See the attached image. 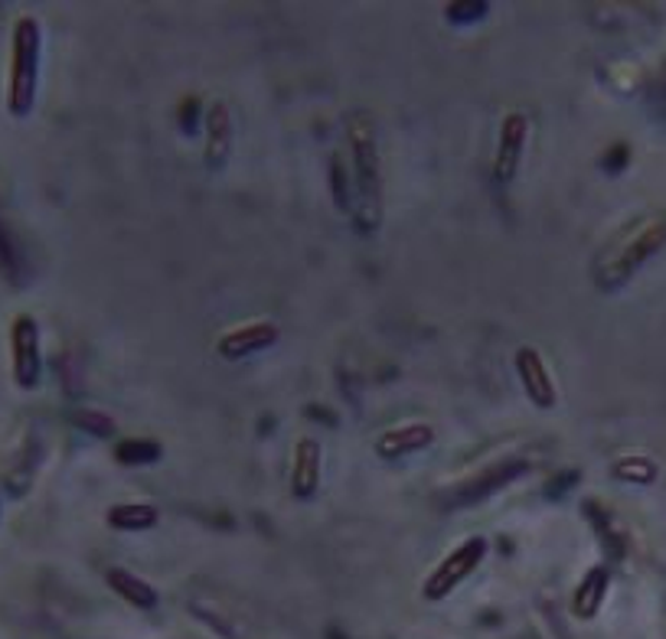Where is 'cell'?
<instances>
[{
    "label": "cell",
    "mask_w": 666,
    "mask_h": 639,
    "mask_svg": "<svg viewBox=\"0 0 666 639\" xmlns=\"http://www.w3.org/2000/svg\"><path fill=\"white\" fill-rule=\"evenodd\" d=\"M490 554V541L483 535H470L461 545H454L425 577L422 584V597L428 603H441L448 600L467 577H474V571L483 564V558Z\"/></svg>",
    "instance_id": "obj_4"
},
{
    "label": "cell",
    "mask_w": 666,
    "mask_h": 639,
    "mask_svg": "<svg viewBox=\"0 0 666 639\" xmlns=\"http://www.w3.org/2000/svg\"><path fill=\"white\" fill-rule=\"evenodd\" d=\"M161 457H164V447L154 437H125L115 447V460L125 467H144V463H154Z\"/></svg>",
    "instance_id": "obj_16"
},
{
    "label": "cell",
    "mask_w": 666,
    "mask_h": 639,
    "mask_svg": "<svg viewBox=\"0 0 666 639\" xmlns=\"http://www.w3.org/2000/svg\"><path fill=\"white\" fill-rule=\"evenodd\" d=\"M105 522H109V528H115V532H151L158 522H161V509L154 506V502H141V499H135V502H115L109 512H105Z\"/></svg>",
    "instance_id": "obj_15"
},
{
    "label": "cell",
    "mask_w": 666,
    "mask_h": 639,
    "mask_svg": "<svg viewBox=\"0 0 666 639\" xmlns=\"http://www.w3.org/2000/svg\"><path fill=\"white\" fill-rule=\"evenodd\" d=\"M435 427L428 421H405V424H395L389 431H382L376 437V457L379 460H402V457H412V453H422L435 444Z\"/></svg>",
    "instance_id": "obj_9"
},
{
    "label": "cell",
    "mask_w": 666,
    "mask_h": 639,
    "mask_svg": "<svg viewBox=\"0 0 666 639\" xmlns=\"http://www.w3.org/2000/svg\"><path fill=\"white\" fill-rule=\"evenodd\" d=\"M347 200L356 235H376L382 226V151L366 112L347 115Z\"/></svg>",
    "instance_id": "obj_1"
},
{
    "label": "cell",
    "mask_w": 666,
    "mask_h": 639,
    "mask_svg": "<svg viewBox=\"0 0 666 639\" xmlns=\"http://www.w3.org/2000/svg\"><path fill=\"white\" fill-rule=\"evenodd\" d=\"M40 63H43V30L37 17H21L14 27L11 50V82H8V108L14 118H27L37 105L40 92Z\"/></svg>",
    "instance_id": "obj_3"
},
{
    "label": "cell",
    "mask_w": 666,
    "mask_h": 639,
    "mask_svg": "<svg viewBox=\"0 0 666 639\" xmlns=\"http://www.w3.org/2000/svg\"><path fill=\"white\" fill-rule=\"evenodd\" d=\"M73 424L83 427V431H89L92 437H112V434L118 431L115 421H112V414L96 411V408H83V411H76V414H73Z\"/></svg>",
    "instance_id": "obj_18"
},
{
    "label": "cell",
    "mask_w": 666,
    "mask_h": 639,
    "mask_svg": "<svg viewBox=\"0 0 666 639\" xmlns=\"http://www.w3.org/2000/svg\"><path fill=\"white\" fill-rule=\"evenodd\" d=\"M233 141H236L233 112L223 102H213L203 115V157L210 170L226 167V161L233 157Z\"/></svg>",
    "instance_id": "obj_10"
},
{
    "label": "cell",
    "mask_w": 666,
    "mask_h": 639,
    "mask_svg": "<svg viewBox=\"0 0 666 639\" xmlns=\"http://www.w3.org/2000/svg\"><path fill=\"white\" fill-rule=\"evenodd\" d=\"M607 590H611V571L604 564H594L585 571V577L578 580L575 593H571V613L578 619H594L607 600Z\"/></svg>",
    "instance_id": "obj_13"
},
{
    "label": "cell",
    "mask_w": 666,
    "mask_h": 639,
    "mask_svg": "<svg viewBox=\"0 0 666 639\" xmlns=\"http://www.w3.org/2000/svg\"><path fill=\"white\" fill-rule=\"evenodd\" d=\"M513 369H516L523 395L536 408L552 411L558 405V385H555L552 372H549V362L542 359V353L536 346H519L516 356H513Z\"/></svg>",
    "instance_id": "obj_7"
},
{
    "label": "cell",
    "mask_w": 666,
    "mask_h": 639,
    "mask_svg": "<svg viewBox=\"0 0 666 639\" xmlns=\"http://www.w3.org/2000/svg\"><path fill=\"white\" fill-rule=\"evenodd\" d=\"M666 245V216L646 219L637 229H630L627 235H620L604 258L594 268V281L601 291H617L624 287L659 248Z\"/></svg>",
    "instance_id": "obj_2"
},
{
    "label": "cell",
    "mask_w": 666,
    "mask_h": 639,
    "mask_svg": "<svg viewBox=\"0 0 666 639\" xmlns=\"http://www.w3.org/2000/svg\"><path fill=\"white\" fill-rule=\"evenodd\" d=\"M17 268H21V255H17V248H14V242H11L4 222H0V271H4L11 281H21Z\"/></svg>",
    "instance_id": "obj_20"
},
{
    "label": "cell",
    "mask_w": 666,
    "mask_h": 639,
    "mask_svg": "<svg viewBox=\"0 0 666 639\" xmlns=\"http://www.w3.org/2000/svg\"><path fill=\"white\" fill-rule=\"evenodd\" d=\"M105 584L135 610H158L161 606V593L158 587H151L141 574L128 571V567H109L105 571Z\"/></svg>",
    "instance_id": "obj_14"
},
{
    "label": "cell",
    "mask_w": 666,
    "mask_h": 639,
    "mask_svg": "<svg viewBox=\"0 0 666 639\" xmlns=\"http://www.w3.org/2000/svg\"><path fill=\"white\" fill-rule=\"evenodd\" d=\"M526 144H529V118L523 112H510L500 122L497 131V148H493V161H490V180L500 190H510L519 177L523 157H526Z\"/></svg>",
    "instance_id": "obj_5"
},
{
    "label": "cell",
    "mask_w": 666,
    "mask_h": 639,
    "mask_svg": "<svg viewBox=\"0 0 666 639\" xmlns=\"http://www.w3.org/2000/svg\"><path fill=\"white\" fill-rule=\"evenodd\" d=\"M611 473H614V480H620V483H633V486H650V483L656 480L659 467H656V463H653L650 457L630 453V457H620V460H614Z\"/></svg>",
    "instance_id": "obj_17"
},
{
    "label": "cell",
    "mask_w": 666,
    "mask_h": 639,
    "mask_svg": "<svg viewBox=\"0 0 666 639\" xmlns=\"http://www.w3.org/2000/svg\"><path fill=\"white\" fill-rule=\"evenodd\" d=\"M11 359L14 382L30 392L43 379V349H40V323L30 314H21L11 327Z\"/></svg>",
    "instance_id": "obj_6"
},
{
    "label": "cell",
    "mask_w": 666,
    "mask_h": 639,
    "mask_svg": "<svg viewBox=\"0 0 666 639\" xmlns=\"http://www.w3.org/2000/svg\"><path fill=\"white\" fill-rule=\"evenodd\" d=\"M487 14H490V4H483V0H470V4H448V8H444V21L454 24V27L480 24Z\"/></svg>",
    "instance_id": "obj_19"
},
{
    "label": "cell",
    "mask_w": 666,
    "mask_h": 639,
    "mask_svg": "<svg viewBox=\"0 0 666 639\" xmlns=\"http://www.w3.org/2000/svg\"><path fill=\"white\" fill-rule=\"evenodd\" d=\"M523 473H526V463H523V460H503V463H497V467H490V470H480V473H474L467 483H461V486L454 489L451 506L483 502V499H490L493 493H500L503 486H510L513 480H519Z\"/></svg>",
    "instance_id": "obj_11"
},
{
    "label": "cell",
    "mask_w": 666,
    "mask_h": 639,
    "mask_svg": "<svg viewBox=\"0 0 666 639\" xmlns=\"http://www.w3.org/2000/svg\"><path fill=\"white\" fill-rule=\"evenodd\" d=\"M321 473H324V447L317 437H301L294 444L291 457V496L307 502L321 489Z\"/></svg>",
    "instance_id": "obj_12"
},
{
    "label": "cell",
    "mask_w": 666,
    "mask_h": 639,
    "mask_svg": "<svg viewBox=\"0 0 666 639\" xmlns=\"http://www.w3.org/2000/svg\"><path fill=\"white\" fill-rule=\"evenodd\" d=\"M278 340H281V327L278 323H272V320H249V323H239V327L219 333L216 353L226 362H242V359H249L255 353L272 349Z\"/></svg>",
    "instance_id": "obj_8"
}]
</instances>
